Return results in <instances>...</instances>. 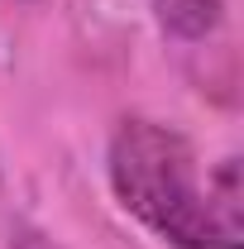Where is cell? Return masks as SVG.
<instances>
[{
	"instance_id": "1",
	"label": "cell",
	"mask_w": 244,
	"mask_h": 249,
	"mask_svg": "<svg viewBox=\"0 0 244 249\" xmlns=\"http://www.w3.org/2000/svg\"><path fill=\"white\" fill-rule=\"evenodd\" d=\"M110 192L149 235L173 249H244L240 158H220L206 182L192 139L158 120H124L105 154Z\"/></svg>"
},
{
	"instance_id": "2",
	"label": "cell",
	"mask_w": 244,
	"mask_h": 249,
	"mask_svg": "<svg viewBox=\"0 0 244 249\" xmlns=\"http://www.w3.org/2000/svg\"><path fill=\"white\" fill-rule=\"evenodd\" d=\"M153 15L173 38H206L220 24V0H153Z\"/></svg>"
},
{
	"instance_id": "3",
	"label": "cell",
	"mask_w": 244,
	"mask_h": 249,
	"mask_svg": "<svg viewBox=\"0 0 244 249\" xmlns=\"http://www.w3.org/2000/svg\"><path fill=\"white\" fill-rule=\"evenodd\" d=\"M38 249H48V245H38Z\"/></svg>"
}]
</instances>
